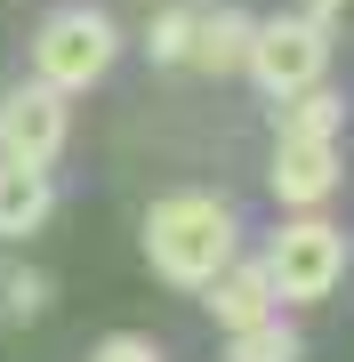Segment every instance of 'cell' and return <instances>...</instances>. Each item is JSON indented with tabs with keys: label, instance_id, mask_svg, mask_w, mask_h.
Returning <instances> with one entry per match:
<instances>
[{
	"label": "cell",
	"instance_id": "10",
	"mask_svg": "<svg viewBox=\"0 0 354 362\" xmlns=\"http://www.w3.org/2000/svg\"><path fill=\"white\" fill-rule=\"evenodd\" d=\"M338 121H346V97L330 89V81L282 97V137H338Z\"/></svg>",
	"mask_w": 354,
	"mask_h": 362
},
{
	"label": "cell",
	"instance_id": "14",
	"mask_svg": "<svg viewBox=\"0 0 354 362\" xmlns=\"http://www.w3.org/2000/svg\"><path fill=\"white\" fill-rule=\"evenodd\" d=\"M89 362H161V346H153V338H105Z\"/></svg>",
	"mask_w": 354,
	"mask_h": 362
},
{
	"label": "cell",
	"instance_id": "2",
	"mask_svg": "<svg viewBox=\"0 0 354 362\" xmlns=\"http://www.w3.org/2000/svg\"><path fill=\"white\" fill-rule=\"evenodd\" d=\"M346 258H354V242L338 226L322 218V209H298L274 242H266V282H274V298H290V306H314V298H330L346 282Z\"/></svg>",
	"mask_w": 354,
	"mask_h": 362
},
{
	"label": "cell",
	"instance_id": "12",
	"mask_svg": "<svg viewBox=\"0 0 354 362\" xmlns=\"http://www.w3.org/2000/svg\"><path fill=\"white\" fill-rule=\"evenodd\" d=\"M49 298H57V282H49L40 266H0V314H8V322L49 314Z\"/></svg>",
	"mask_w": 354,
	"mask_h": 362
},
{
	"label": "cell",
	"instance_id": "3",
	"mask_svg": "<svg viewBox=\"0 0 354 362\" xmlns=\"http://www.w3.org/2000/svg\"><path fill=\"white\" fill-rule=\"evenodd\" d=\"M113 57H121V33H113L105 8H57L49 25L33 33V81H49L57 97L97 89V81L113 73Z\"/></svg>",
	"mask_w": 354,
	"mask_h": 362
},
{
	"label": "cell",
	"instance_id": "15",
	"mask_svg": "<svg viewBox=\"0 0 354 362\" xmlns=\"http://www.w3.org/2000/svg\"><path fill=\"white\" fill-rule=\"evenodd\" d=\"M338 8H346V0H306V16H314V25H330Z\"/></svg>",
	"mask_w": 354,
	"mask_h": 362
},
{
	"label": "cell",
	"instance_id": "13",
	"mask_svg": "<svg viewBox=\"0 0 354 362\" xmlns=\"http://www.w3.org/2000/svg\"><path fill=\"white\" fill-rule=\"evenodd\" d=\"M194 0H185V8H170V16H161V25H153V57H161V65H185V49H194Z\"/></svg>",
	"mask_w": 354,
	"mask_h": 362
},
{
	"label": "cell",
	"instance_id": "8",
	"mask_svg": "<svg viewBox=\"0 0 354 362\" xmlns=\"http://www.w3.org/2000/svg\"><path fill=\"white\" fill-rule=\"evenodd\" d=\"M57 209V185L49 169H25V161H0V242H33Z\"/></svg>",
	"mask_w": 354,
	"mask_h": 362
},
{
	"label": "cell",
	"instance_id": "7",
	"mask_svg": "<svg viewBox=\"0 0 354 362\" xmlns=\"http://www.w3.org/2000/svg\"><path fill=\"white\" fill-rule=\"evenodd\" d=\"M201 298H210L218 330H249V322H266V314H274V282H266L258 258H234L225 274H210V282H201Z\"/></svg>",
	"mask_w": 354,
	"mask_h": 362
},
{
	"label": "cell",
	"instance_id": "5",
	"mask_svg": "<svg viewBox=\"0 0 354 362\" xmlns=\"http://www.w3.org/2000/svg\"><path fill=\"white\" fill-rule=\"evenodd\" d=\"M73 145L65 97L49 81H25V89L0 97V161H25V169H57V153Z\"/></svg>",
	"mask_w": 354,
	"mask_h": 362
},
{
	"label": "cell",
	"instance_id": "6",
	"mask_svg": "<svg viewBox=\"0 0 354 362\" xmlns=\"http://www.w3.org/2000/svg\"><path fill=\"white\" fill-rule=\"evenodd\" d=\"M346 161H338V137H274V169H266V185H274L282 209H322L338 194Z\"/></svg>",
	"mask_w": 354,
	"mask_h": 362
},
{
	"label": "cell",
	"instance_id": "1",
	"mask_svg": "<svg viewBox=\"0 0 354 362\" xmlns=\"http://www.w3.org/2000/svg\"><path fill=\"white\" fill-rule=\"evenodd\" d=\"M242 258V218L218 194H170L145 209V266L170 290H201L210 274H225Z\"/></svg>",
	"mask_w": 354,
	"mask_h": 362
},
{
	"label": "cell",
	"instance_id": "4",
	"mask_svg": "<svg viewBox=\"0 0 354 362\" xmlns=\"http://www.w3.org/2000/svg\"><path fill=\"white\" fill-rule=\"evenodd\" d=\"M249 81H258L266 97H298L314 89V81L330 73V25H314V16H274V25L249 33Z\"/></svg>",
	"mask_w": 354,
	"mask_h": 362
},
{
	"label": "cell",
	"instance_id": "9",
	"mask_svg": "<svg viewBox=\"0 0 354 362\" xmlns=\"http://www.w3.org/2000/svg\"><path fill=\"white\" fill-rule=\"evenodd\" d=\"M249 33H258V25H249L242 8H201L185 65H201V73H242V65H249Z\"/></svg>",
	"mask_w": 354,
	"mask_h": 362
},
{
	"label": "cell",
	"instance_id": "11",
	"mask_svg": "<svg viewBox=\"0 0 354 362\" xmlns=\"http://www.w3.org/2000/svg\"><path fill=\"white\" fill-rule=\"evenodd\" d=\"M298 330L282 322V314H266V322H249V330H225V362H298Z\"/></svg>",
	"mask_w": 354,
	"mask_h": 362
}]
</instances>
